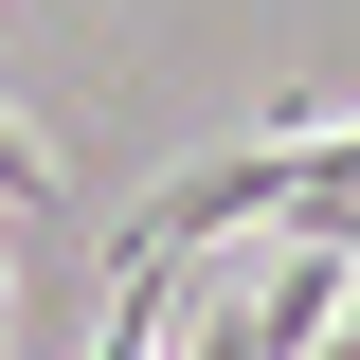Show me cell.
Segmentation results:
<instances>
[{
	"mask_svg": "<svg viewBox=\"0 0 360 360\" xmlns=\"http://www.w3.org/2000/svg\"><path fill=\"white\" fill-rule=\"evenodd\" d=\"M324 360H360V324H342V342H324Z\"/></svg>",
	"mask_w": 360,
	"mask_h": 360,
	"instance_id": "cell-1",
	"label": "cell"
},
{
	"mask_svg": "<svg viewBox=\"0 0 360 360\" xmlns=\"http://www.w3.org/2000/svg\"><path fill=\"white\" fill-rule=\"evenodd\" d=\"M342 252H360V217H342Z\"/></svg>",
	"mask_w": 360,
	"mask_h": 360,
	"instance_id": "cell-2",
	"label": "cell"
}]
</instances>
